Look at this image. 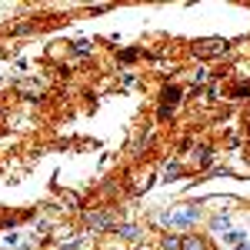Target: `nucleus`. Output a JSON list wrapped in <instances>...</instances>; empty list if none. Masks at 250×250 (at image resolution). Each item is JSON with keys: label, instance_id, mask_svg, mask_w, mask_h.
<instances>
[{"label": "nucleus", "instance_id": "nucleus-9", "mask_svg": "<svg viewBox=\"0 0 250 250\" xmlns=\"http://www.w3.org/2000/svg\"><path fill=\"white\" fill-rule=\"evenodd\" d=\"M224 237H227L230 244H244V237H247V233H244V230H230V233H224Z\"/></svg>", "mask_w": 250, "mask_h": 250}, {"label": "nucleus", "instance_id": "nucleus-8", "mask_svg": "<svg viewBox=\"0 0 250 250\" xmlns=\"http://www.w3.org/2000/svg\"><path fill=\"white\" fill-rule=\"evenodd\" d=\"M180 250H204V240H197V237H187Z\"/></svg>", "mask_w": 250, "mask_h": 250}, {"label": "nucleus", "instance_id": "nucleus-12", "mask_svg": "<svg viewBox=\"0 0 250 250\" xmlns=\"http://www.w3.org/2000/svg\"><path fill=\"white\" fill-rule=\"evenodd\" d=\"M120 60H124V63H130V60H137V50H134V47H130V50H124V54H120Z\"/></svg>", "mask_w": 250, "mask_h": 250}, {"label": "nucleus", "instance_id": "nucleus-14", "mask_svg": "<svg viewBox=\"0 0 250 250\" xmlns=\"http://www.w3.org/2000/svg\"><path fill=\"white\" fill-rule=\"evenodd\" d=\"M250 94V87H247V83H244V87H237V90H233V97H247Z\"/></svg>", "mask_w": 250, "mask_h": 250}, {"label": "nucleus", "instance_id": "nucleus-7", "mask_svg": "<svg viewBox=\"0 0 250 250\" xmlns=\"http://www.w3.org/2000/svg\"><path fill=\"white\" fill-rule=\"evenodd\" d=\"M120 237H124V240H137V237H140V230H137L134 224H127V227H120Z\"/></svg>", "mask_w": 250, "mask_h": 250}, {"label": "nucleus", "instance_id": "nucleus-11", "mask_svg": "<svg viewBox=\"0 0 250 250\" xmlns=\"http://www.w3.org/2000/svg\"><path fill=\"white\" fill-rule=\"evenodd\" d=\"M74 50H77V54H90V43H87V40H77Z\"/></svg>", "mask_w": 250, "mask_h": 250}, {"label": "nucleus", "instance_id": "nucleus-1", "mask_svg": "<svg viewBox=\"0 0 250 250\" xmlns=\"http://www.w3.org/2000/svg\"><path fill=\"white\" fill-rule=\"evenodd\" d=\"M197 217H200L197 207H180V210L164 213V220H167L170 227H190V224H197Z\"/></svg>", "mask_w": 250, "mask_h": 250}, {"label": "nucleus", "instance_id": "nucleus-3", "mask_svg": "<svg viewBox=\"0 0 250 250\" xmlns=\"http://www.w3.org/2000/svg\"><path fill=\"white\" fill-rule=\"evenodd\" d=\"M160 100H164V107H160V120H167V117H170V110L177 107V100H180V87H164Z\"/></svg>", "mask_w": 250, "mask_h": 250}, {"label": "nucleus", "instance_id": "nucleus-10", "mask_svg": "<svg viewBox=\"0 0 250 250\" xmlns=\"http://www.w3.org/2000/svg\"><path fill=\"white\" fill-rule=\"evenodd\" d=\"M210 230H213V233L227 230V217H217V220H213V224H210Z\"/></svg>", "mask_w": 250, "mask_h": 250}, {"label": "nucleus", "instance_id": "nucleus-5", "mask_svg": "<svg viewBox=\"0 0 250 250\" xmlns=\"http://www.w3.org/2000/svg\"><path fill=\"white\" fill-rule=\"evenodd\" d=\"M180 247H184V240H180L177 233H167V237L160 240V250H180Z\"/></svg>", "mask_w": 250, "mask_h": 250}, {"label": "nucleus", "instance_id": "nucleus-2", "mask_svg": "<svg viewBox=\"0 0 250 250\" xmlns=\"http://www.w3.org/2000/svg\"><path fill=\"white\" fill-rule=\"evenodd\" d=\"M227 40H204V43H197L193 47V54L197 57H220V54H227Z\"/></svg>", "mask_w": 250, "mask_h": 250}, {"label": "nucleus", "instance_id": "nucleus-6", "mask_svg": "<svg viewBox=\"0 0 250 250\" xmlns=\"http://www.w3.org/2000/svg\"><path fill=\"white\" fill-rule=\"evenodd\" d=\"M180 173H184V167H180V164L173 160V164H167V167H164V180H177Z\"/></svg>", "mask_w": 250, "mask_h": 250}, {"label": "nucleus", "instance_id": "nucleus-15", "mask_svg": "<svg viewBox=\"0 0 250 250\" xmlns=\"http://www.w3.org/2000/svg\"><path fill=\"white\" fill-rule=\"evenodd\" d=\"M237 250H250V240H247V244H240V247H237Z\"/></svg>", "mask_w": 250, "mask_h": 250}, {"label": "nucleus", "instance_id": "nucleus-13", "mask_svg": "<svg viewBox=\"0 0 250 250\" xmlns=\"http://www.w3.org/2000/svg\"><path fill=\"white\" fill-rule=\"evenodd\" d=\"M210 160H213V154H210V150H200V167H207Z\"/></svg>", "mask_w": 250, "mask_h": 250}, {"label": "nucleus", "instance_id": "nucleus-4", "mask_svg": "<svg viewBox=\"0 0 250 250\" xmlns=\"http://www.w3.org/2000/svg\"><path fill=\"white\" fill-rule=\"evenodd\" d=\"M87 220H90V230H110V217H104V213H90Z\"/></svg>", "mask_w": 250, "mask_h": 250}]
</instances>
